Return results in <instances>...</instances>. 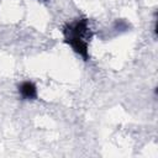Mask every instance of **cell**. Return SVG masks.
<instances>
[{
    "label": "cell",
    "mask_w": 158,
    "mask_h": 158,
    "mask_svg": "<svg viewBox=\"0 0 158 158\" xmlns=\"http://www.w3.org/2000/svg\"><path fill=\"white\" fill-rule=\"evenodd\" d=\"M91 36L93 33L89 20L85 17L74 20L63 27V37L65 43L84 60L89 59V42Z\"/></svg>",
    "instance_id": "1"
},
{
    "label": "cell",
    "mask_w": 158,
    "mask_h": 158,
    "mask_svg": "<svg viewBox=\"0 0 158 158\" xmlns=\"http://www.w3.org/2000/svg\"><path fill=\"white\" fill-rule=\"evenodd\" d=\"M19 94L23 100H35L37 98V88L32 81L25 80L19 85Z\"/></svg>",
    "instance_id": "2"
}]
</instances>
